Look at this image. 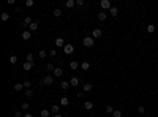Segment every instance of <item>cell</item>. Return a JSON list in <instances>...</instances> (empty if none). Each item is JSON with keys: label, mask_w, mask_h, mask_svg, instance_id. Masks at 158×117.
Returning <instances> with one entry per match:
<instances>
[{"label": "cell", "mask_w": 158, "mask_h": 117, "mask_svg": "<svg viewBox=\"0 0 158 117\" xmlns=\"http://www.w3.org/2000/svg\"><path fill=\"white\" fill-rule=\"evenodd\" d=\"M70 85H71V87H78V85H79V79H78L76 76H73V78L70 79Z\"/></svg>", "instance_id": "ba28073f"}, {"label": "cell", "mask_w": 158, "mask_h": 117, "mask_svg": "<svg viewBox=\"0 0 158 117\" xmlns=\"http://www.w3.org/2000/svg\"><path fill=\"white\" fill-rule=\"evenodd\" d=\"M55 54H57L55 49H49V55H51V57H55Z\"/></svg>", "instance_id": "74e56055"}, {"label": "cell", "mask_w": 158, "mask_h": 117, "mask_svg": "<svg viewBox=\"0 0 158 117\" xmlns=\"http://www.w3.org/2000/svg\"><path fill=\"white\" fill-rule=\"evenodd\" d=\"M33 65H35V63H30V62H25V63H22V70H24V71H30L32 68H33Z\"/></svg>", "instance_id": "5b68a950"}, {"label": "cell", "mask_w": 158, "mask_h": 117, "mask_svg": "<svg viewBox=\"0 0 158 117\" xmlns=\"http://www.w3.org/2000/svg\"><path fill=\"white\" fill-rule=\"evenodd\" d=\"M100 5H101L103 10H111V8H112V6H111V2H109V0H101Z\"/></svg>", "instance_id": "3957f363"}, {"label": "cell", "mask_w": 158, "mask_h": 117, "mask_svg": "<svg viewBox=\"0 0 158 117\" xmlns=\"http://www.w3.org/2000/svg\"><path fill=\"white\" fill-rule=\"evenodd\" d=\"M40 116H41V117H49V116H51V112H49L48 109H43V111L40 112Z\"/></svg>", "instance_id": "4316f807"}, {"label": "cell", "mask_w": 158, "mask_h": 117, "mask_svg": "<svg viewBox=\"0 0 158 117\" xmlns=\"http://www.w3.org/2000/svg\"><path fill=\"white\" fill-rule=\"evenodd\" d=\"M82 44L85 47H93V44H95V38L93 37H85L82 40Z\"/></svg>", "instance_id": "6da1fadb"}, {"label": "cell", "mask_w": 158, "mask_h": 117, "mask_svg": "<svg viewBox=\"0 0 158 117\" xmlns=\"http://www.w3.org/2000/svg\"><path fill=\"white\" fill-rule=\"evenodd\" d=\"M114 117H122V111H119V109H116L114 111V114H112Z\"/></svg>", "instance_id": "d590c367"}, {"label": "cell", "mask_w": 158, "mask_h": 117, "mask_svg": "<svg viewBox=\"0 0 158 117\" xmlns=\"http://www.w3.org/2000/svg\"><path fill=\"white\" fill-rule=\"evenodd\" d=\"M13 116H14V117H21L22 114H21V111H16V112H14V114H13Z\"/></svg>", "instance_id": "60d3db41"}, {"label": "cell", "mask_w": 158, "mask_h": 117, "mask_svg": "<svg viewBox=\"0 0 158 117\" xmlns=\"http://www.w3.org/2000/svg\"><path fill=\"white\" fill-rule=\"evenodd\" d=\"M22 87H24V84H21V82H18V84H14V87H13V89H14L16 92H21V90H22Z\"/></svg>", "instance_id": "cb8c5ba5"}, {"label": "cell", "mask_w": 158, "mask_h": 117, "mask_svg": "<svg viewBox=\"0 0 158 117\" xmlns=\"http://www.w3.org/2000/svg\"><path fill=\"white\" fill-rule=\"evenodd\" d=\"M60 105L62 106H68V105H70V100H68L66 97H62L60 98Z\"/></svg>", "instance_id": "d6986e66"}, {"label": "cell", "mask_w": 158, "mask_h": 117, "mask_svg": "<svg viewBox=\"0 0 158 117\" xmlns=\"http://www.w3.org/2000/svg\"><path fill=\"white\" fill-rule=\"evenodd\" d=\"M32 22H33L32 18H30V16H27V18H25V19L22 21V27H29V25H30Z\"/></svg>", "instance_id": "8fae6325"}, {"label": "cell", "mask_w": 158, "mask_h": 117, "mask_svg": "<svg viewBox=\"0 0 158 117\" xmlns=\"http://www.w3.org/2000/svg\"><path fill=\"white\" fill-rule=\"evenodd\" d=\"M33 5H35V0H25V6L30 8V6H33Z\"/></svg>", "instance_id": "f546056e"}, {"label": "cell", "mask_w": 158, "mask_h": 117, "mask_svg": "<svg viewBox=\"0 0 158 117\" xmlns=\"http://www.w3.org/2000/svg\"><path fill=\"white\" fill-rule=\"evenodd\" d=\"M29 108H30V105H29L27 101H22V111H27Z\"/></svg>", "instance_id": "836d02e7"}, {"label": "cell", "mask_w": 158, "mask_h": 117, "mask_svg": "<svg viewBox=\"0 0 158 117\" xmlns=\"http://www.w3.org/2000/svg\"><path fill=\"white\" fill-rule=\"evenodd\" d=\"M54 44L57 46V47H65V40H63V38H55V41H54Z\"/></svg>", "instance_id": "277c9868"}, {"label": "cell", "mask_w": 158, "mask_h": 117, "mask_svg": "<svg viewBox=\"0 0 158 117\" xmlns=\"http://www.w3.org/2000/svg\"><path fill=\"white\" fill-rule=\"evenodd\" d=\"M147 32L153 33V32H155V25H147Z\"/></svg>", "instance_id": "e575fe53"}, {"label": "cell", "mask_w": 158, "mask_h": 117, "mask_svg": "<svg viewBox=\"0 0 158 117\" xmlns=\"http://www.w3.org/2000/svg\"><path fill=\"white\" fill-rule=\"evenodd\" d=\"M24 87H25V89L32 87V82H30V81H25V82H24Z\"/></svg>", "instance_id": "f35d334b"}, {"label": "cell", "mask_w": 158, "mask_h": 117, "mask_svg": "<svg viewBox=\"0 0 158 117\" xmlns=\"http://www.w3.org/2000/svg\"><path fill=\"white\" fill-rule=\"evenodd\" d=\"M38 55H40V59H46V57H48V51H46V49H40Z\"/></svg>", "instance_id": "ac0fdd59"}, {"label": "cell", "mask_w": 158, "mask_h": 117, "mask_svg": "<svg viewBox=\"0 0 158 117\" xmlns=\"http://www.w3.org/2000/svg\"><path fill=\"white\" fill-rule=\"evenodd\" d=\"M92 89H93V87H92V84H90V82H87V84H84V87H82V90H84V92H90Z\"/></svg>", "instance_id": "603a6c76"}, {"label": "cell", "mask_w": 158, "mask_h": 117, "mask_svg": "<svg viewBox=\"0 0 158 117\" xmlns=\"http://www.w3.org/2000/svg\"><path fill=\"white\" fill-rule=\"evenodd\" d=\"M0 18H2V21H8V19H10V13H5V11H3L2 14H0Z\"/></svg>", "instance_id": "d4e9b609"}, {"label": "cell", "mask_w": 158, "mask_h": 117, "mask_svg": "<svg viewBox=\"0 0 158 117\" xmlns=\"http://www.w3.org/2000/svg\"><path fill=\"white\" fill-rule=\"evenodd\" d=\"M16 62H18V57H16V55H10V63L14 65Z\"/></svg>", "instance_id": "4dcf8cb0"}, {"label": "cell", "mask_w": 158, "mask_h": 117, "mask_svg": "<svg viewBox=\"0 0 158 117\" xmlns=\"http://www.w3.org/2000/svg\"><path fill=\"white\" fill-rule=\"evenodd\" d=\"M25 95H27V98H32V97H33V95H35V92H33V90H32V89H29V90H27V92H25Z\"/></svg>", "instance_id": "1f68e13d"}, {"label": "cell", "mask_w": 158, "mask_h": 117, "mask_svg": "<svg viewBox=\"0 0 158 117\" xmlns=\"http://www.w3.org/2000/svg\"><path fill=\"white\" fill-rule=\"evenodd\" d=\"M22 117H33V116H32V114H24Z\"/></svg>", "instance_id": "b9f144b4"}, {"label": "cell", "mask_w": 158, "mask_h": 117, "mask_svg": "<svg viewBox=\"0 0 158 117\" xmlns=\"http://www.w3.org/2000/svg\"><path fill=\"white\" fill-rule=\"evenodd\" d=\"M52 16H54V18H60V16H62V10H60V8H55V10L52 11Z\"/></svg>", "instance_id": "2e32d148"}, {"label": "cell", "mask_w": 158, "mask_h": 117, "mask_svg": "<svg viewBox=\"0 0 158 117\" xmlns=\"http://www.w3.org/2000/svg\"><path fill=\"white\" fill-rule=\"evenodd\" d=\"M25 60L30 62V63H33V62H35V55H33V54H27V55H25Z\"/></svg>", "instance_id": "44dd1931"}, {"label": "cell", "mask_w": 158, "mask_h": 117, "mask_svg": "<svg viewBox=\"0 0 158 117\" xmlns=\"http://www.w3.org/2000/svg\"><path fill=\"white\" fill-rule=\"evenodd\" d=\"M92 37H93V38H101V37H103V32H101L100 29H95V30L92 32Z\"/></svg>", "instance_id": "9c48e42d"}, {"label": "cell", "mask_w": 158, "mask_h": 117, "mask_svg": "<svg viewBox=\"0 0 158 117\" xmlns=\"http://www.w3.org/2000/svg\"><path fill=\"white\" fill-rule=\"evenodd\" d=\"M46 70H48V71H54V70H55V67H54L52 63H46Z\"/></svg>", "instance_id": "83f0119b"}, {"label": "cell", "mask_w": 158, "mask_h": 117, "mask_svg": "<svg viewBox=\"0 0 158 117\" xmlns=\"http://www.w3.org/2000/svg\"><path fill=\"white\" fill-rule=\"evenodd\" d=\"M43 82H44V84H48V85H51V84H52V82H54V76H44V78H43Z\"/></svg>", "instance_id": "8992f818"}, {"label": "cell", "mask_w": 158, "mask_h": 117, "mask_svg": "<svg viewBox=\"0 0 158 117\" xmlns=\"http://www.w3.org/2000/svg\"><path fill=\"white\" fill-rule=\"evenodd\" d=\"M54 117H63V116H62V114H55Z\"/></svg>", "instance_id": "7bdbcfd3"}, {"label": "cell", "mask_w": 158, "mask_h": 117, "mask_svg": "<svg viewBox=\"0 0 158 117\" xmlns=\"http://www.w3.org/2000/svg\"><path fill=\"white\" fill-rule=\"evenodd\" d=\"M29 30H30V32H36V30H38V22H36V21H33V22L29 25Z\"/></svg>", "instance_id": "4fadbf2b"}, {"label": "cell", "mask_w": 158, "mask_h": 117, "mask_svg": "<svg viewBox=\"0 0 158 117\" xmlns=\"http://www.w3.org/2000/svg\"><path fill=\"white\" fill-rule=\"evenodd\" d=\"M30 35H32L30 30H24V32H22V40H25V41L30 40Z\"/></svg>", "instance_id": "7c38bea8"}, {"label": "cell", "mask_w": 158, "mask_h": 117, "mask_svg": "<svg viewBox=\"0 0 158 117\" xmlns=\"http://www.w3.org/2000/svg\"><path fill=\"white\" fill-rule=\"evenodd\" d=\"M51 112H54V114H59V106L54 105L52 108H51Z\"/></svg>", "instance_id": "d6a6232c"}, {"label": "cell", "mask_w": 158, "mask_h": 117, "mask_svg": "<svg viewBox=\"0 0 158 117\" xmlns=\"http://www.w3.org/2000/svg\"><path fill=\"white\" fill-rule=\"evenodd\" d=\"M109 13H111V16H112V18H116V16L119 14V10H117V6H112L109 10Z\"/></svg>", "instance_id": "e0dca14e"}, {"label": "cell", "mask_w": 158, "mask_h": 117, "mask_svg": "<svg viewBox=\"0 0 158 117\" xmlns=\"http://www.w3.org/2000/svg\"><path fill=\"white\" fill-rule=\"evenodd\" d=\"M60 87L62 90H68V87H70V82H66V81H63L62 84H60Z\"/></svg>", "instance_id": "484cf974"}, {"label": "cell", "mask_w": 158, "mask_h": 117, "mask_svg": "<svg viewBox=\"0 0 158 117\" xmlns=\"http://www.w3.org/2000/svg\"><path fill=\"white\" fill-rule=\"evenodd\" d=\"M108 19V14H106V13H98V21H101V22H104V21Z\"/></svg>", "instance_id": "5bb4252c"}, {"label": "cell", "mask_w": 158, "mask_h": 117, "mask_svg": "<svg viewBox=\"0 0 158 117\" xmlns=\"http://www.w3.org/2000/svg\"><path fill=\"white\" fill-rule=\"evenodd\" d=\"M114 111H116V109H114V108L112 106H106V112H108V114H114Z\"/></svg>", "instance_id": "f1b7e54d"}, {"label": "cell", "mask_w": 158, "mask_h": 117, "mask_svg": "<svg viewBox=\"0 0 158 117\" xmlns=\"http://www.w3.org/2000/svg\"><path fill=\"white\" fill-rule=\"evenodd\" d=\"M81 67V63H78V62H76V60H71V62H70V68H71V70H78V68Z\"/></svg>", "instance_id": "30bf717a"}, {"label": "cell", "mask_w": 158, "mask_h": 117, "mask_svg": "<svg viewBox=\"0 0 158 117\" xmlns=\"http://www.w3.org/2000/svg\"><path fill=\"white\" fill-rule=\"evenodd\" d=\"M89 68H90V63H89V62H82V63H81V70L87 71Z\"/></svg>", "instance_id": "ffe728a7"}, {"label": "cell", "mask_w": 158, "mask_h": 117, "mask_svg": "<svg viewBox=\"0 0 158 117\" xmlns=\"http://www.w3.org/2000/svg\"><path fill=\"white\" fill-rule=\"evenodd\" d=\"M84 108H85V111H92L93 109V103L92 101H85L84 103Z\"/></svg>", "instance_id": "9a60e30c"}, {"label": "cell", "mask_w": 158, "mask_h": 117, "mask_svg": "<svg viewBox=\"0 0 158 117\" xmlns=\"http://www.w3.org/2000/svg\"><path fill=\"white\" fill-rule=\"evenodd\" d=\"M74 5H76V0H66V3H65L66 8H73Z\"/></svg>", "instance_id": "7402d4cb"}, {"label": "cell", "mask_w": 158, "mask_h": 117, "mask_svg": "<svg viewBox=\"0 0 158 117\" xmlns=\"http://www.w3.org/2000/svg\"><path fill=\"white\" fill-rule=\"evenodd\" d=\"M138 112H139V114H144V112H146V108H144V106H139V108H138Z\"/></svg>", "instance_id": "8d00e7d4"}, {"label": "cell", "mask_w": 158, "mask_h": 117, "mask_svg": "<svg viewBox=\"0 0 158 117\" xmlns=\"http://www.w3.org/2000/svg\"><path fill=\"white\" fill-rule=\"evenodd\" d=\"M84 3H85V2H84V0H76V5H79V6H82V5H84Z\"/></svg>", "instance_id": "ab89813d"}, {"label": "cell", "mask_w": 158, "mask_h": 117, "mask_svg": "<svg viewBox=\"0 0 158 117\" xmlns=\"http://www.w3.org/2000/svg\"><path fill=\"white\" fill-rule=\"evenodd\" d=\"M52 73H54V76H57V78L63 76V70H62V67H55V70H54Z\"/></svg>", "instance_id": "52a82bcc"}, {"label": "cell", "mask_w": 158, "mask_h": 117, "mask_svg": "<svg viewBox=\"0 0 158 117\" xmlns=\"http://www.w3.org/2000/svg\"><path fill=\"white\" fill-rule=\"evenodd\" d=\"M63 52H65V54H73V52H74V46H73V43H66L65 47H63Z\"/></svg>", "instance_id": "7a4b0ae2"}]
</instances>
